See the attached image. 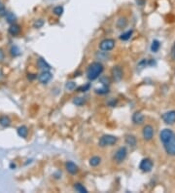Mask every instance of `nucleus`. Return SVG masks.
I'll return each instance as SVG.
<instances>
[{
  "instance_id": "obj_2",
  "label": "nucleus",
  "mask_w": 175,
  "mask_h": 193,
  "mask_svg": "<svg viewBox=\"0 0 175 193\" xmlns=\"http://www.w3.org/2000/svg\"><path fill=\"white\" fill-rule=\"evenodd\" d=\"M103 66L102 63L98 62H92L89 67L87 69V77L90 81H93V80L97 79L100 74L103 72Z\"/></svg>"
},
{
  "instance_id": "obj_28",
  "label": "nucleus",
  "mask_w": 175,
  "mask_h": 193,
  "mask_svg": "<svg viewBox=\"0 0 175 193\" xmlns=\"http://www.w3.org/2000/svg\"><path fill=\"white\" fill-rule=\"evenodd\" d=\"M85 102H86V101H85V99H83V98H75V99L73 100V103L76 104L77 106H83Z\"/></svg>"
},
{
  "instance_id": "obj_34",
  "label": "nucleus",
  "mask_w": 175,
  "mask_h": 193,
  "mask_svg": "<svg viewBox=\"0 0 175 193\" xmlns=\"http://www.w3.org/2000/svg\"><path fill=\"white\" fill-rule=\"evenodd\" d=\"M171 58L173 61H175V43L172 46V49H171Z\"/></svg>"
},
{
  "instance_id": "obj_24",
  "label": "nucleus",
  "mask_w": 175,
  "mask_h": 193,
  "mask_svg": "<svg viewBox=\"0 0 175 193\" xmlns=\"http://www.w3.org/2000/svg\"><path fill=\"white\" fill-rule=\"evenodd\" d=\"M95 93L98 95H106L109 93V88L108 86H104L103 85L102 88H99V89H95Z\"/></svg>"
},
{
  "instance_id": "obj_21",
  "label": "nucleus",
  "mask_w": 175,
  "mask_h": 193,
  "mask_svg": "<svg viewBox=\"0 0 175 193\" xmlns=\"http://www.w3.org/2000/svg\"><path fill=\"white\" fill-rule=\"evenodd\" d=\"M132 33H133V30H132V29L128 30V31H125V32H124L123 34H121V35H120V39H121V40H123V41H128L129 39H130V37H131Z\"/></svg>"
},
{
  "instance_id": "obj_15",
  "label": "nucleus",
  "mask_w": 175,
  "mask_h": 193,
  "mask_svg": "<svg viewBox=\"0 0 175 193\" xmlns=\"http://www.w3.org/2000/svg\"><path fill=\"white\" fill-rule=\"evenodd\" d=\"M21 27L19 25H16V23H12L11 27H9V33L13 36H16L21 33Z\"/></svg>"
},
{
  "instance_id": "obj_25",
  "label": "nucleus",
  "mask_w": 175,
  "mask_h": 193,
  "mask_svg": "<svg viewBox=\"0 0 175 193\" xmlns=\"http://www.w3.org/2000/svg\"><path fill=\"white\" fill-rule=\"evenodd\" d=\"M6 17V20L7 22H9V23H14V22L16 21V16L13 14V13H7V15L5 16Z\"/></svg>"
},
{
  "instance_id": "obj_22",
  "label": "nucleus",
  "mask_w": 175,
  "mask_h": 193,
  "mask_svg": "<svg viewBox=\"0 0 175 193\" xmlns=\"http://www.w3.org/2000/svg\"><path fill=\"white\" fill-rule=\"evenodd\" d=\"M74 189H75L77 192H80V193H87V192H88L87 188L83 186L82 183H80V182H76V183L74 184Z\"/></svg>"
},
{
  "instance_id": "obj_13",
  "label": "nucleus",
  "mask_w": 175,
  "mask_h": 193,
  "mask_svg": "<svg viewBox=\"0 0 175 193\" xmlns=\"http://www.w3.org/2000/svg\"><path fill=\"white\" fill-rule=\"evenodd\" d=\"M131 119H132V122H133L134 124L140 125V124H142L143 122H144L145 117H144V115H143V114L141 113V112L136 111V112H134V113H133Z\"/></svg>"
},
{
  "instance_id": "obj_8",
  "label": "nucleus",
  "mask_w": 175,
  "mask_h": 193,
  "mask_svg": "<svg viewBox=\"0 0 175 193\" xmlns=\"http://www.w3.org/2000/svg\"><path fill=\"white\" fill-rule=\"evenodd\" d=\"M111 74H112V77L116 82H120L123 79L124 71L120 66H115V67H113L112 70H111Z\"/></svg>"
},
{
  "instance_id": "obj_9",
  "label": "nucleus",
  "mask_w": 175,
  "mask_h": 193,
  "mask_svg": "<svg viewBox=\"0 0 175 193\" xmlns=\"http://www.w3.org/2000/svg\"><path fill=\"white\" fill-rule=\"evenodd\" d=\"M163 122L168 125H172L175 123V110H169L163 114L162 116Z\"/></svg>"
},
{
  "instance_id": "obj_32",
  "label": "nucleus",
  "mask_w": 175,
  "mask_h": 193,
  "mask_svg": "<svg viewBox=\"0 0 175 193\" xmlns=\"http://www.w3.org/2000/svg\"><path fill=\"white\" fill-rule=\"evenodd\" d=\"M117 102H118L117 100H114V99H113V100H110V101H108V106H111V107H114L116 104H117Z\"/></svg>"
},
{
  "instance_id": "obj_33",
  "label": "nucleus",
  "mask_w": 175,
  "mask_h": 193,
  "mask_svg": "<svg viewBox=\"0 0 175 193\" xmlns=\"http://www.w3.org/2000/svg\"><path fill=\"white\" fill-rule=\"evenodd\" d=\"M6 15H7L6 9L1 5V6H0V16H6Z\"/></svg>"
},
{
  "instance_id": "obj_6",
  "label": "nucleus",
  "mask_w": 175,
  "mask_h": 193,
  "mask_svg": "<svg viewBox=\"0 0 175 193\" xmlns=\"http://www.w3.org/2000/svg\"><path fill=\"white\" fill-rule=\"evenodd\" d=\"M153 166H154V164H153L152 160H151L150 158H144V159H142V161L139 164V169L144 173H149V172L152 171Z\"/></svg>"
},
{
  "instance_id": "obj_12",
  "label": "nucleus",
  "mask_w": 175,
  "mask_h": 193,
  "mask_svg": "<svg viewBox=\"0 0 175 193\" xmlns=\"http://www.w3.org/2000/svg\"><path fill=\"white\" fill-rule=\"evenodd\" d=\"M37 67H38L39 69H41L42 71H50L51 68H52L50 64L42 58H39L37 60Z\"/></svg>"
},
{
  "instance_id": "obj_1",
  "label": "nucleus",
  "mask_w": 175,
  "mask_h": 193,
  "mask_svg": "<svg viewBox=\"0 0 175 193\" xmlns=\"http://www.w3.org/2000/svg\"><path fill=\"white\" fill-rule=\"evenodd\" d=\"M160 140L166 153L170 156H175V134L173 131L170 129H163L160 133Z\"/></svg>"
},
{
  "instance_id": "obj_14",
  "label": "nucleus",
  "mask_w": 175,
  "mask_h": 193,
  "mask_svg": "<svg viewBox=\"0 0 175 193\" xmlns=\"http://www.w3.org/2000/svg\"><path fill=\"white\" fill-rule=\"evenodd\" d=\"M125 143L130 147H135L137 143V140L133 135H126L125 136Z\"/></svg>"
},
{
  "instance_id": "obj_5",
  "label": "nucleus",
  "mask_w": 175,
  "mask_h": 193,
  "mask_svg": "<svg viewBox=\"0 0 175 193\" xmlns=\"http://www.w3.org/2000/svg\"><path fill=\"white\" fill-rule=\"evenodd\" d=\"M115 40L113 39H110V38H106V39H103L102 41L99 43V49L101 51H104V52H108L111 51L115 47Z\"/></svg>"
},
{
  "instance_id": "obj_31",
  "label": "nucleus",
  "mask_w": 175,
  "mask_h": 193,
  "mask_svg": "<svg viewBox=\"0 0 175 193\" xmlns=\"http://www.w3.org/2000/svg\"><path fill=\"white\" fill-rule=\"evenodd\" d=\"M100 82L102 83V85H104V86H108L109 83H110L108 77H101L100 78Z\"/></svg>"
},
{
  "instance_id": "obj_19",
  "label": "nucleus",
  "mask_w": 175,
  "mask_h": 193,
  "mask_svg": "<svg viewBox=\"0 0 175 193\" xmlns=\"http://www.w3.org/2000/svg\"><path fill=\"white\" fill-rule=\"evenodd\" d=\"M11 124V119L8 116H1L0 117V125L2 127H9Z\"/></svg>"
},
{
  "instance_id": "obj_36",
  "label": "nucleus",
  "mask_w": 175,
  "mask_h": 193,
  "mask_svg": "<svg viewBox=\"0 0 175 193\" xmlns=\"http://www.w3.org/2000/svg\"><path fill=\"white\" fill-rule=\"evenodd\" d=\"M10 168H11V169H15V168H16V165L12 163V164L10 165Z\"/></svg>"
},
{
  "instance_id": "obj_38",
  "label": "nucleus",
  "mask_w": 175,
  "mask_h": 193,
  "mask_svg": "<svg viewBox=\"0 0 175 193\" xmlns=\"http://www.w3.org/2000/svg\"><path fill=\"white\" fill-rule=\"evenodd\" d=\"M0 6H1V2H0Z\"/></svg>"
},
{
  "instance_id": "obj_16",
  "label": "nucleus",
  "mask_w": 175,
  "mask_h": 193,
  "mask_svg": "<svg viewBox=\"0 0 175 193\" xmlns=\"http://www.w3.org/2000/svg\"><path fill=\"white\" fill-rule=\"evenodd\" d=\"M116 26L119 29H122V28H125L126 26H128V19L125 17H121L119 18L117 22H116Z\"/></svg>"
},
{
  "instance_id": "obj_17",
  "label": "nucleus",
  "mask_w": 175,
  "mask_h": 193,
  "mask_svg": "<svg viewBox=\"0 0 175 193\" xmlns=\"http://www.w3.org/2000/svg\"><path fill=\"white\" fill-rule=\"evenodd\" d=\"M17 133H18V135L21 136V138L26 139V136H27V134H28V129H27L26 126H21V127L18 128Z\"/></svg>"
},
{
  "instance_id": "obj_10",
  "label": "nucleus",
  "mask_w": 175,
  "mask_h": 193,
  "mask_svg": "<svg viewBox=\"0 0 175 193\" xmlns=\"http://www.w3.org/2000/svg\"><path fill=\"white\" fill-rule=\"evenodd\" d=\"M52 78H53V74L50 71H42L38 76V80L42 84H48L51 81Z\"/></svg>"
},
{
  "instance_id": "obj_23",
  "label": "nucleus",
  "mask_w": 175,
  "mask_h": 193,
  "mask_svg": "<svg viewBox=\"0 0 175 193\" xmlns=\"http://www.w3.org/2000/svg\"><path fill=\"white\" fill-rule=\"evenodd\" d=\"M63 12H64V9H63L62 6H57V7H54V10H53V13L55 16H58V17H60V16H62Z\"/></svg>"
},
{
  "instance_id": "obj_3",
  "label": "nucleus",
  "mask_w": 175,
  "mask_h": 193,
  "mask_svg": "<svg viewBox=\"0 0 175 193\" xmlns=\"http://www.w3.org/2000/svg\"><path fill=\"white\" fill-rule=\"evenodd\" d=\"M118 141V138L112 135H104L102 136L98 141V146L100 147H106V146H111Z\"/></svg>"
},
{
  "instance_id": "obj_7",
  "label": "nucleus",
  "mask_w": 175,
  "mask_h": 193,
  "mask_svg": "<svg viewBox=\"0 0 175 193\" xmlns=\"http://www.w3.org/2000/svg\"><path fill=\"white\" fill-rule=\"evenodd\" d=\"M142 136H143V139L145 141H149L154 138V128L153 126L151 125H146L144 126L142 130Z\"/></svg>"
},
{
  "instance_id": "obj_11",
  "label": "nucleus",
  "mask_w": 175,
  "mask_h": 193,
  "mask_svg": "<svg viewBox=\"0 0 175 193\" xmlns=\"http://www.w3.org/2000/svg\"><path fill=\"white\" fill-rule=\"evenodd\" d=\"M65 169L70 175H73V176L79 172L78 166L73 162V161H67V162L65 163Z\"/></svg>"
},
{
  "instance_id": "obj_35",
  "label": "nucleus",
  "mask_w": 175,
  "mask_h": 193,
  "mask_svg": "<svg viewBox=\"0 0 175 193\" xmlns=\"http://www.w3.org/2000/svg\"><path fill=\"white\" fill-rule=\"evenodd\" d=\"M3 58H4V53L1 49H0V60H3Z\"/></svg>"
},
{
  "instance_id": "obj_26",
  "label": "nucleus",
  "mask_w": 175,
  "mask_h": 193,
  "mask_svg": "<svg viewBox=\"0 0 175 193\" xmlns=\"http://www.w3.org/2000/svg\"><path fill=\"white\" fill-rule=\"evenodd\" d=\"M65 89L68 90V91H73L76 89V83L73 82V81H69V82H66L65 84Z\"/></svg>"
},
{
  "instance_id": "obj_4",
  "label": "nucleus",
  "mask_w": 175,
  "mask_h": 193,
  "mask_svg": "<svg viewBox=\"0 0 175 193\" xmlns=\"http://www.w3.org/2000/svg\"><path fill=\"white\" fill-rule=\"evenodd\" d=\"M126 155H128V150H126V147L122 146L115 152V154L113 156V160L117 164H121L126 158Z\"/></svg>"
},
{
  "instance_id": "obj_30",
  "label": "nucleus",
  "mask_w": 175,
  "mask_h": 193,
  "mask_svg": "<svg viewBox=\"0 0 175 193\" xmlns=\"http://www.w3.org/2000/svg\"><path fill=\"white\" fill-rule=\"evenodd\" d=\"M91 88V84L90 83H88V84H86L85 86H81V87H79L78 89H77V91L78 92H87L88 90H89Z\"/></svg>"
},
{
  "instance_id": "obj_20",
  "label": "nucleus",
  "mask_w": 175,
  "mask_h": 193,
  "mask_svg": "<svg viewBox=\"0 0 175 193\" xmlns=\"http://www.w3.org/2000/svg\"><path fill=\"white\" fill-rule=\"evenodd\" d=\"M160 48H161V43L158 40L155 39L153 40V42H152V45H151V51H152L153 53H157L158 50H160Z\"/></svg>"
},
{
  "instance_id": "obj_37",
  "label": "nucleus",
  "mask_w": 175,
  "mask_h": 193,
  "mask_svg": "<svg viewBox=\"0 0 175 193\" xmlns=\"http://www.w3.org/2000/svg\"><path fill=\"white\" fill-rule=\"evenodd\" d=\"M2 77H3V73H2V71L0 70V79H1Z\"/></svg>"
},
{
  "instance_id": "obj_27",
  "label": "nucleus",
  "mask_w": 175,
  "mask_h": 193,
  "mask_svg": "<svg viewBox=\"0 0 175 193\" xmlns=\"http://www.w3.org/2000/svg\"><path fill=\"white\" fill-rule=\"evenodd\" d=\"M45 25V21L40 19V20H36L33 23V27L34 28H41Z\"/></svg>"
},
{
  "instance_id": "obj_29",
  "label": "nucleus",
  "mask_w": 175,
  "mask_h": 193,
  "mask_svg": "<svg viewBox=\"0 0 175 193\" xmlns=\"http://www.w3.org/2000/svg\"><path fill=\"white\" fill-rule=\"evenodd\" d=\"M20 54H21V51L17 46H13L11 48V55L12 56H14V57H17V56H19Z\"/></svg>"
},
{
  "instance_id": "obj_18",
  "label": "nucleus",
  "mask_w": 175,
  "mask_h": 193,
  "mask_svg": "<svg viewBox=\"0 0 175 193\" xmlns=\"http://www.w3.org/2000/svg\"><path fill=\"white\" fill-rule=\"evenodd\" d=\"M89 163L92 167H97L98 166L100 163H101V158L98 157V156H92L90 161H89Z\"/></svg>"
}]
</instances>
